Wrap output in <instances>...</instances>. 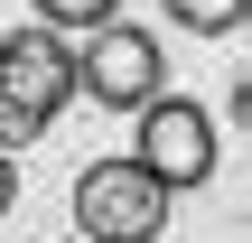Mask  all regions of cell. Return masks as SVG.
I'll return each instance as SVG.
<instances>
[{
    "label": "cell",
    "mask_w": 252,
    "mask_h": 243,
    "mask_svg": "<svg viewBox=\"0 0 252 243\" xmlns=\"http://www.w3.org/2000/svg\"><path fill=\"white\" fill-rule=\"evenodd\" d=\"M65 103H75V56L47 28H9L0 37V150L47 140Z\"/></svg>",
    "instance_id": "cell-1"
},
{
    "label": "cell",
    "mask_w": 252,
    "mask_h": 243,
    "mask_svg": "<svg viewBox=\"0 0 252 243\" xmlns=\"http://www.w3.org/2000/svg\"><path fill=\"white\" fill-rule=\"evenodd\" d=\"M75 234L84 243H159L168 234V187L122 150V159H94L75 178Z\"/></svg>",
    "instance_id": "cell-2"
},
{
    "label": "cell",
    "mask_w": 252,
    "mask_h": 243,
    "mask_svg": "<svg viewBox=\"0 0 252 243\" xmlns=\"http://www.w3.org/2000/svg\"><path fill=\"white\" fill-rule=\"evenodd\" d=\"M75 84H84L103 112H140L150 94H168V47H159L150 28L112 19V28H94V37H84V56H75Z\"/></svg>",
    "instance_id": "cell-3"
},
{
    "label": "cell",
    "mask_w": 252,
    "mask_h": 243,
    "mask_svg": "<svg viewBox=\"0 0 252 243\" xmlns=\"http://www.w3.org/2000/svg\"><path fill=\"white\" fill-rule=\"evenodd\" d=\"M140 140H131V159L178 197V187H206L215 178V122H206V103H187V94H150L140 112Z\"/></svg>",
    "instance_id": "cell-4"
},
{
    "label": "cell",
    "mask_w": 252,
    "mask_h": 243,
    "mask_svg": "<svg viewBox=\"0 0 252 243\" xmlns=\"http://www.w3.org/2000/svg\"><path fill=\"white\" fill-rule=\"evenodd\" d=\"M122 19V0H37V28L56 37V28H75V37H94V28H112Z\"/></svg>",
    "instance_id": "cell-5"
},
{
    "label": "cell",
    "mask_w": 252,
    "mask_h": 243,
    "mask_svg": "<svg viewBox=\"0 0 252 243\" xmlns=\"http://www.w3.org/2000/svg\"><path fill=\"white\" fill-rule=\"evenodd\" d=\"M168 19L196 28V37H234V28L252 19V0H168Z\"/></svg>",
    "instance_id": "cell-6"
},
{
    "label": "cell",
    "mask_w": 252,
    "mask_h": 243,
    "mask_svg": "<svg viewBox=\"0 0 252 243\" xmlns=\"http://www.w3.org/2000/svg\"><path fill=\"white\" fill-rule=\"evenodd\" d=\"M19 206V169H9V150H0V215Z\"/></svg>",
    "instance_id": "cell-7"
}]
</instances>
